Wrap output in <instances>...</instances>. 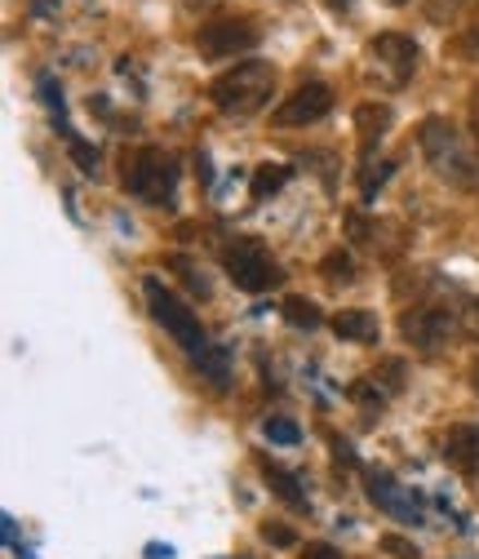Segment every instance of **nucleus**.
<instances>
[{
  "mask_svg": "<svg viewBox=\"0 0 479 559\" xmlns=\"http://www.w3.org/2000/svg\"><path fill=\"white\" fill-rule=\"evenodd\" d=\"M444 457L462 471H475L479 466V423H457L448 427L444 436Z\"/></svg>",
  "mask_w": 479,
  "mask_h": 559,
  "instance_id": "11",
  "label": "nucleus"
},
{
  "mask_svg": "<svg viewBox=\"0 0 479 559\" xmlns=\"http://www.w3.org/2000/svg\"><path fill=\"white\" fill-rule=\"evenodd\" d=\"M262 542H271V546H294L298 537H294V528H285V524H262Z\"/></svg>",
  "mask_w": 479,
  "mask_h": 559,
  "instance_id": "20",
  "label": "nucleus"
},
{
  "mask_svg": "<svg viewBox=\"0 0 479 559\" xmlns=\"http://www.w3.org/2000/svg\"><path fill=\"white\" fill-rule=\"evenodd\" d=\"M462 49H479V27H470V36L462 40Z\"/></svg>",
  "mask_w": 479,
  "mask_h": 559,
  "instance_id": "22",
  "label": "nucleus"
},
{
  "mask_svg": "<svg viewBox=\"0 0 479 559\" xmlns=\"http://www.w3.org/2000/svg\"><path fill=\"white\" fill-rule=\"evenodd\" d=\"M333 333L347 337V342H378V337H382V324H378L373 311L356 307V311H337V316H333Z\"/></svg>",
  "mask_w": 479,
  "mask_h": 559,
  "instance_id": "12",
  "label": "nucleus"
},
{
  "mask_svg": "<svg viewBox=\"0 0 479 559\" xmlns=\"http://www.w3.org/2000/svg\"><path fill=\"white\" fill-rule=\"evenodd\" d=\"M333 111V90L324 85V81H307V85H298L280 107H276V124H285V129H294V124H315V120H324Z\"/></svg>",
  "mask_w": 479,
  "mask_h": 559,
  "instance_id": "7",
  "label": "nucleus"
},
{
  "mask_svg": "<svg viewBox=\"0 0 479 559\" xmlns=\"http://www.w3.org/2000/svg\"><path fill=\"white\" fill-rule=\"evenodd\" d=\"M328 5H333V10H347V5H351V0H328Z\"/></svg>",
  "mask_w": 479,
  "mask_h": 559,
  "instance_id": "24",
  "label": "nucleus"
},
{
  "mask_svg": "<svg viewBox=\"0 0 479 559\" xmlns=\"http://www.w3.org/2000/svg\"><path fill=\"white\" fill-rule=\"evenodd\" d=\"M223 266L236 280V289H244V294H266V289H276L285 280L280 262L271 258V249L262 240H253V236H236L223 249Z\"/></svg>",
  "mask_w": 479,
  "mask_h": 559,
  "instance_id": "4",
  "label": "nucleus"
},
{
  "mask_svg": "<svg viewBox=\"0 0 479 559\" xmlns=\"http://www.w3.org/2000/svg\"><path fill=\"white\" fill-rule=\"evenodd\" d=\"M124 187L147 204H173V187H178L173 156H165L160 147H139L133 156H124Z\"/></svg>",
  "mask_w": 479,
  "mask_h": 559,
  "instance_id": "5",
  "label": "nucleus"
},
{
  "mask_svg": "<svg viewBox=\"0 0 479 559\" xmlns=\"http://www.w3.org/2000/svg\"><path fill=\"white\" fill-rule=\"evenodd\" d=\"M143 294H147V307H152V316H156V324L182 346V352L204 369V365H209L214 360V352H218V346L209 342V333H204L200 329V316L173 294V289H165L160 285V275H147V285H143Z\"/></svg>",
  "mask_w": 479,
  "mask_h": 559,
  "instance_id": "1",
  "label": "nucleus"
},
{
  "mask_svg": "<svg viewBox=\"0 0 479 559\" xmlns=\"http://www.w3.org/2000/svg\"><path fill=\"white\" fill-rule=\"evenodd\" d=\"M475 147H479V120H475Z\"/></svg>",
  "mask_w": 479,
  "mask_h": 559,
  "instance_id": "25",
  "label": "nucleus"
},
{
  "mask_svg": "<svg viewBox=\"0 0 479 559\" xmlns=\"http://www.w3.org/2000/svg\"><path fill=\"white\" fill-rule=\"evenodd\" d=\"M391 5H404V0H391Z\"/></svg>",
  "mask_w": 479,
  "mask_h": 559,
  "instance_id": "26",
  "label": "nucleus"
},
{
  "mask_svg": "<svg viewBox=\"0 0 479 559\" xmlns=\"http://www.w3.org/2000/svg\"><path fill=\"white\" fill-rule=\"evenodd\" d=\"M302 559H342V550L328 546V542H311V546L302 550Z\"/></svg>",
  "mask_w": 479,
  "mask_h": 559,
  "instance_id": "21",
  "label": "nucleus"
},
{
  "mask_svg": "<svg viewBox=\"0 0 479 559\" xmlns=\"http://www.w3.org/2000/svg\"><path fill=\"white\" fill-rule=\"evenodd\" d=\"M285 320L294 324V329H315L320 324V307L311 302V298H285Z\"/></svg>",
  "mask_w": 479,
  "mask_h": 559,
  "instance_id": "16",
  "label": "nucleus"
},
{
  "mask_svg": "<svg viewBox=\"0 0 479 559\" xmlns=\"http://www.w3.org/2000/svg\"><path fill=\"white\" fill-rule=\"evenodd\" d=\"M382 555H395V559H418V546L408 542V537H399V533H382Z\"/></svg>",
  "mask_w": 479,
  "mask_h": 559,
  "instance_id": "18",
  "label": "nucleus"
},
{
  "mask_svg": "<svg viewBox=\"0 0 479 559\" xmlns=\"http://www.w3.org/2000/svg\"><path fill=\"white\" fill-rule=\"evenodd\" d=\"M369 502L382 507L386 515L404 520V524H422V502L414 498V488L395 484L386 471H369Z\"/></svg>",
  "mask_w": 479,
  "mask_h": 559,
  "instance_id": "10",
  "label": "nucleus"
},
{
  "mask_svg": "<svg viewBox=\"0 0 479 559\" xmlns=\"http://www.w3.org/2000/svg\"><path fill=\"white\" fill-rule=\"evenodd\" d=\"M173 266L187 275V289H191V294H200V298L209 294V280H204V275L195 271V262H191V258H173Z\"/></svg>",
  "mask_w": 479,
  "mask_h": 559,
  "instance_id": "19",
  "label": "nucleus"
},
{
  "mask_svg": "<svg viewBox=\"0 0 479 559\" xmlns=\"http://www.w3.org/2000/svg\"><path fill=\"white\" fill-rule=\"evenodd\" d=\"M470 382H475V391H479V360L470 365Z\"/></svg>",
  "mask_w": 479,
  "mask_h": 559,
  "instance_id": "23",
  "label": "nucleus"
},
{
  "mask_svg": "<svg viewBox=\"0 0 479 559\" xmlns=\"http://www.w3.org/2000/svg\"><path fill=\"white\" fill-rule=\"evenodd\" d=\"M276 94V67L262 62V58H244L236 62L231 72H223L214 85H209V98L223 116H253L271 103Z\"/></svg>",
  "mask_w": 479,
  "mask_h": 559,
  "instance_id": "2",
  "label": "nucleus"
},
{
  "mask_svg": "<svg viewBox=\"0 0 479 559\" xmlns=\"http://www.w3.org/2000/svg\"><path fill=\"white\" fill-rule=\"evenodd\" d=\"M262 431H266L271 444H298V440H302V431L289 423V417H266V427H262Z\"/></svg>",
  "mask_w": 479,
  "mask_h": 559,
  "instance_id": "17",
  "label": "nucleus"
},
{
  "mask_svg": "<svg viewBox=\"0 0 479 559\" xmlns=\"http://www.w3.org/2000/svg\"><path fill=\"white\" fill-rule=\"evenodd\" d=\"M285 182H289V169H285V165H262V169L253 174V200L276 195Z\"/></svg>",
  "mask_w": 479,
  "mask_h": 559,
  "instance_id": "15",
  "label": "nucleus"
},
{
  "mask_svg": "<svg viewBox=\"0 0 479 559\" xmlns=\"http://www.w3.org/2000/svg\"><path fill=\"white\" fill-rule=\"evenodd\" d=\"M369 53L386 67L395 85H404L408 76H414V72H418V58H422L418 40L404 36V32H382V36H373V40H369Z\"/></svg>",
  "mask_w": 479,
  "mask_h": 559,
  "instance_id": "8",
  "label": "nucleus"
},
{
  "mask_svg": "<svg viewBox=\"0 0 479 559\" xmlns=\"http://www.w3.org/2000/svg\"><path fill=\"white\" fill-rule=\"evenodd\" d=\"M404 337L418 346V352H440V346L453 337V311L444 307H418V311H404L399 320Z\"/></svg>",
  "mask_w": 479,
  "mask_h": 559,
  "instance_id": "9",
  "label": "nucleus"
},
{
  "mask_svg": "<svg viewBox=\"0 0 479 559\" xmlns=\"http://www.w3.org/2000/svg\"><path fill=\"white\" fill-rule=\"evenodd\" d=\"M258 40H262V32L249 19H214L195 32V49L204 58H236V53L258 49Z\"/></svg>",
  "mask_w": 479,
  "mask_h": 559,
  "instance_id": "6",
  "label": "nucleus"
},
{
  "mask_svg": "<svg viewBox=\"0 0 479 559\" xmlns=\"http://www.w3.org/2000/svg\"><path fill=\"white\" fill-rule=\"evenodd\" d=\"M418 143H422V156L431 160V169H435L444 182H453V187H470V182H475V160H470V152L462 147V133H457L453 120H444V116L422 120Z\"/></svg>",
  "mask_w": 479,
  "mask_h": 559,
  "instance_id": "3",
  "label": "nucleus"
},
{
  "mask_svg": "<svg viewBox=\"0 0 479 559\" xmlns=\"http://www.w3.org/2000/svg\"><path fill=\"white\" fill-rule=\"evenodd\" d=\"M320 275L328 280V285H351V280H356V262H351V253L333 249V253L320 262Z\"/></svg>",
  "mask_w": 479,
  "mask_h": 559,
  "instance_id": "14",
  "label": "nucleus"
},
{
  "mask_svg": "<svg viewBox=\"0 0 479 559\" xmlns=\"http://www.w3.org/2000/svg\"><path fill=\"white\" fill-rule=\"evenodd\" d=\"M262 475H266V484L276 488V498L280 502H289L294 511H307L311 502H307V493H302V479L294 475V471H285L280 462H271V457H262Z\"/></svg>",
  "mask_w": 479,
  "mask_h": 559,
  "instance_id": "13",
  "label": "nucleus"
}]
</instances>
